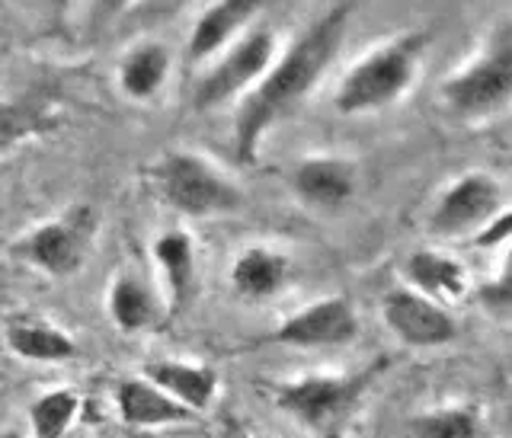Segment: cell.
I'll list each match as a JSON object with an SVG mask.
<instances>
[{
    "label": "cell",
    "instance_id": "obj_18",
    "mask_svg": "<svg viewBox=\"0 0 512 438\" xmlns=\"http://www.w3.org/2000/svg\"><path fill=\"white\" fill-rule=\"evenodd\" d=\"M260 7H263V0H218L215 7H208L196 20V26H192L189 58L202 61L208 55H215Z\"/></svg>",
    "mask_w": 512,
    "mask_h": 438
},
{
    "label": "cell",
    "instance_id": "obj_22",
    "mask_svg": "<svg viewBox=\"0 0 512 438\" xmlns=\"http://www.w3.org/2000/svg\"><path fill=\"white\" fill-rule=\"evenodd\" d=\"M80 413V397L71 387H58V391H45L32 400L29 423L36 438H64L71 423Z\"/></svg>",
    "mask_w": 512,
    "mask_h": 438
},
{
    "label": "cell",
    "instance_id": "obj_20",
    "mask_svg": "<svg viewBox=\"0 0 512 438\" xmlns=\"http://www.w3.org/2000/svg\"><path fill=\"white\" fill-rule=\"evenodd\" d=\"M109 317L122 333H144L157 323V298L144 282L119 275L109 288Z\"/></svg>",
    "mask_w": 512,
    "mask_h": 438
},
{
    "label": "cell",
    "instance_id": "obj_16",
    "mask_svg": "<svg viewBox=\"0 0 512 438\" xmlns=\"http://www.w3.org/2000/svg\"><path fill=\"white\" fill-rule=\"evenodd\" d=\"M154 259L164 272L170 314L180 317L196 295V247H192L189 234L167 231L154 240Z\"/></svg>",
    "mask_w": 512,
    "mask_h": 438
},
{
    "label": "cell",
    "instance_id": "obj_2",
    "mask_svg": "<svg viewBox=\"0 0 512 438\" xmlns=\"http://www.w3.org/2000/svg\"><path fill=\"white\" fill-rule=\"evenodd\" d=\"M381 371H388V359H378L359 375H301L282 381L272 403L314 438H346Z\"/></svg>",
    "mask_w": 512,
    "mask_h": 438
},
{
    "label": "cell",
    "instance_id": "obj_9",
    "mask_svg": "<svg viewBox=\"0 0 512 438\" xmlns=\"http://www.w3.org/2000/svg\"><path fill=\"white\" fill-rule=\"evenodd\" d=\"M388 330L413 349H439L458 339V323L439 301L413 288H391L381 301Z\"/></svg>",
    "mask_w": 512,
    "mask_h": 438
},
{
    "label": "cell",
    "instance_id": "obj_27",
    "mask_svg": "<svg viewBox=\"0 0 512 438\" xmlns=\"http://www.w3.org/2000/svg\"><path fill=\"white\" fill-rule=\"evenodd\" d=\"M132 4H138V0H96V4H93V23L116 20V16L125 13Z\"/></svg>",
    "mask_w": 512,
    "mask_h": 438
},
{
    "label": "cell",
    "instance_id": "obj_5",
    "mask_svg": "<svg viewBox=\"0 0 512 438\" xmlns=\"http://www.w3.org/2000/svg\"><path fill=\"white\" fill-rule=\"evenodd\" d=\"M154 183L170 208L189 218L228 215L240 208V192L199 154L173 151L154 167Z\"/></svg>",
    "mask_w": 512,
    "mask_h": 438
},
{
    "label": "cell",
    "instance_id": "obj_15",
    "mask_svg": "<svg viewBox=\"0 0 512 438\" xmlns=\"http://www.w3.org/2000/svg\"><path fill=\"white\" fill-rule=\"evenodd\" d=\"M288 279H292V259L269 247H247L234 259L231 269V285L247 301L276 298Z\"/></svg>",
    "mask_w": 512,
    "mask_h": 438
},
{
    "label": "cell",
    "instance_id": "obj_28",
    "mask_svg": "<svg viewBox=\"0 0 512 438\" xmlns=\"http://www.w3.org/2000/svg\"><path fill=\"white\" fill-rule=\"evenodd\" d=\"M218 438H253V435L244 429V423H240V419L224 416V419H221V432H218Z\"/></svg>",
    "mask_w": 512,
    "mask_h": 438
},
{
    "label": "cell",
    "instance_id": "obj_24",
    "mask_svg": "<svg viewBox=\"0 0 512 438\" xmlns=\"http://www.w3.org/2000/svg\"><path fill=\"white\" fill-rule=\"evenodd\" d=\"M509 231H512V215H509V208H503L500 215H493V218H490V221L477 231L474 247H480V250L500 247V243H506V240H509Z\"/></svg>",
    "mask_w": 512,
    "mask_h": 438
},
{
    "label": "cell",
    "instance_id": "obj_23",
    "mask_svg": "<svg viewBox=\"0 0 512 438\" xmlns=\"http://www.w3.org/2000/svg\"><path fill=\"white\" fill-rule=\"evenodd\" d=\"M55 122L45 116L39 106L20 103V100H4L0 103V148H10L16 141L36 138L52 132Z\"/></svg>",
    "mask_w": 512,
    "mask_h": 438
},
{
    "label": "cell",
    "instance_id": "obj_12",
    "mask_svg": "<svg viewBox=\"0 0 512 438\" xmlns=\"http://www.w3.org/2000/svg\"><path fill=\"white\" fill-rule=\"evenodd\" d=\"M141 378H148L167 397L183 403L192 413H205L218 397V371L212 365L180 362V359H151L141 368Z\"/></svg>",
    "mask_w": 512,
    "mask_h": 438
},
{
    "label": "cell",
    "instance_id": "obj_19",
    "mask_svg": "<svg viewBox=\"0 0 512 438\" xmlns=\"http://www.w3.org/2000/svg\"><path fill=\"white\" fill-rule=\"evenodd\" d=\"M170 74V52L160 42H141L125 55L119 68V84L132 100H151Z\"/></svg>",
    "mask_w": 512,
    "mask_h": 438
},
{
    "label": "cell",
    "instance_id": "obj_14",
    "mask_svg": "<svg viewBox=\"0 0 512 438\" xmlns=\"http://www.w3.org/2000/svg\"><path fill=\"white\" fill-rule=\"evenodd\" d=\"M4 343L16 359L39 362V365H64L77 359V343L68 330L39 317H16L7 323Z\"/></svg>",
    "mask_w": 512,
    "mask_h": 438
},
{
    "label": "cell",
    "instance_id": "obj_29",
    "mask_svg": "<svg viewBox=\"0 0 512 438\" xmlns=\"http://www.w3.org/2000/svg\"><path fill=\"white\" fill-rule=\"evenodd\" d=\"M48 4H52L55 10H68V7H71V0H48Z\"/></svg>",
    "mask_w": 512,
    "mask_h": 438
},
{
    "label": "cell",
    "instance_id": "obj_1",
    "mask_svg": "<svg viewBox=\"0 0 512 438\" xmlns=\"http://www.w3.org/2000/svg\"><path fill=\"white\" fill-rule=\"evenodd\" d=\"M346 20H349V7L346 4L333 7L304 36L295 39V45L282 55L276 68H269L263 74L260 87L247 96L237 112L234 144L240 164H256L266 128L317 87L320 74L340 55L346 39Z\"/></svg>",
    "mask_w": 512,
    "mask_h": 438
},
{
    "label": "cell",
    "instance_id": "obj_17",
    "mask_svg": "<svg viewBox=\"0 0 512 438\" xmlns=\"http://www.w3.org/2000/svg\"><path fill=\"white\" fill-rule=\"evenodd\" d=\"M407 279L413 291L432 301H458L468 291V269L455 256H445L436 250H416L407 259Z\"/></svg>",
    "mask_w": 512,
    "mask_h": 438
},
{
    "label": "cell",
    "instance_id": "obj_10",
    "mask_svg": "<svg viewBox=\"0 0 512 438\" xmlns=\"http://www.w3.org/2000/svg\"><path fill=\"white\" fill-rule=\"evenodd\" d=\"M359 336V317L346 298H320L298 314L282 320L276 330L266 333L263 343L295 346V349H327L349 346Z\"/></svg>",
    "mask_w": 512,
    "mask_h": 438
},
{
    "label": "cell",
    "instance_id": "obj_13",
    "mask_svg": "<svg viewBox=\"0 0 512 438\" xmlns=\"http://www.w3.org/2000/svg\"><path fill=\"white\" fill-rule=\"evenodd\" d=\"M116 410L125 426L132 429H160V426H186L196 423V413L183 403L167 397L148 378H125L116 384Z\"/></svg>",
    "mask_w": 512,
    "mask_h": 438
},
{
    "label": "cell",
    "instance_id": "obj_25",
    "mask_svg": "<svg viewBox=\"0 0 512 438\" xmlns=\"http://www.w3.org/2000/svg\"><path fill=\"white\" fill-rule=\"evenodd\" d=\"M189 0H138L135 13H128L138 23H157V20H170L173 13H180Z\"/></svg>",
    "mask_w": 512,
    "mask_h": 438
},
{
    "label": "cell",
    "instance_id": "obj_4",
    "mask_svg": "<svg viewBox=\"0 0 512 438\" xmlns=\"http://www.w3.org/2000/svg\"><path fill=\"white\" fill-rule=\"evenodd\" d=\"M512 96V29L503 23L493 32L487 52L464 71L452 74L442 87L445 106L461 119L496 116Z\"/></svg>",
    "mask_w": 512,
    "mask_h": 438
},
{
    "label": "cell",
    "instance_id": "obj_26",
    "mask_svg": "<svg viewBox=\"0 0 512 438\" xmlns=\"http://www.w3.org/2000/svg\"><path fill=\"white\" fill-rule=\"evenodd\" d=\"M480 301L487 307H493L496 314H506L509 311V301H512V288H509V272H503L496 282H487L480 288Z\"/></svg>",
    "mask_w": 512,
    "mask_h": 438
},
{
    "label": "cell",
    "instance_id": "obj_30",
    "mask_svg": "<svg viewBox=\"0 0 512 438\" xmlns=\"http://www.w3.org/2000/svg\"><path fill=\"white\" fill-rule=\"evenodd\" d=\"M0 438H23L16 429H0Z\"/></svg>",
    "mask_w": 512,
    "mask_h": 438
},
{
    "label": "cell",
    "instance_id": "obj_11",
    "mask_svg": "<svg viewBox=\"0 0 512 438\" xmlns=\"http://www.w3.org/2000/svg\"><path fill=\"white\" fill-rule=\"evenodd\" d=\"M295 196L311 208H343L356 192V167L343 157H308L292 173Z\"/></svg>",
    "mask_w": 512,
    "mask_h": 438
},
{
    "label": "cell",
    "instance_id": "obj_8",
    "mask_svg": "<svg viewBox=\"0 0 512 438\" xmlns=\"http://www.w3.org/2000/svg\"><path fill=\"white\" fill-rule=\"evenodd\" d=\"M506 208V192L490 173L471 170L442 192L429 227L439 237H461L468 231H480L493 215Z\"/></svg>",
    "mask_w": 512,
    "mask_h": 438
},
{
    "label": "cell",
    "instance_id": "obj_3",
    "mask_svg": "<svg viewBox=\"0 0 512 438\" xmlns=\"http://www.w3.org/2000/svg\"><path fill=\"white\" fill-rule=\"evenodd\" d=\"M423 48H426L423 32L400 36L388 45L375 48L372 55L362 58L343 77L340 90H336V109L343 116H362V112H378L397 103L413 84Z\"/></svg>",
    "mask_w": 512,
    "mask_h": 438
},
{
    "label": "cell",
    "instance_id": "obj_6",
    "mask_svg": "<svg viewBox=\"0 0 512 438\" xmlns=\"http://www.w3.org/2000/svg\"><path fill=\"white\" fill-rule=\"evenodd\" d=\"M96 231V215L90 205H71L55 221L39 224L16 243V256H23L29 266H36L55 279L74 275L84 266L90 240Z\"/></svg>",
    "mask_w": 512,
    "mask_h": 438
},
{
    "label": "cell",
    "instance_id": "obj_21",
    "mask_svg": "<svg viewBox=\"0 0 512 438\" xmlns=\"http://www.w3.org/2000/svg\"><path fill=\"white\" fill-rule=\"evenodd\" d=\"M407 438H484V413L474 403L426 410L407 423Z\"/></svg>",
    "mask_w": 512,
    "mask_h": 438
},
{
    "label": "cell",
    "instance_id": "obj_7",
    "mask_svg": "<svg viewBox=\"0 0 512 438\" xmlns=\"http://www.w3.org/2000/svg\"><path fill=\"white\" fill-rule=\"evenodd\" d=\"M272 55H276V36H272V29L260 26L247 32V36L199 80L196 93H192V103H196V109L221 106L224 100H231L234 93L250 87L256 77H263L272 64Z\"/></svg>",
    "mask_w": 512,
    "mask_h": 438
}]
</instances>
